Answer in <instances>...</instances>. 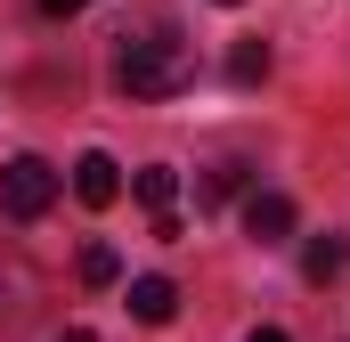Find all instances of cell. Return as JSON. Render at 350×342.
<instances>
[{
  "mask_svg": "<svg viewBox=\"0 0 350 342\" xmlns=\"http://www.w3.org/2000/svg\"><path fill=\"white\" fill-rule=\"evenodd\" d=\"M114 82L131 90V98H179V90L196 82V49L179 41L172 25L122 33V49H114Z\"/></svg>",
  "mask_w": 350,
  "mask_h": 342,
  "instance_id": "1",
  "label": "cell"
},
{
  "mask_svg": "<svg viewBox=\"0 0 350 342\" xmlns=\"http://www.w3.org/2000/svg\"><path fill=\"white\" fill-rule=\"evenodd\" d=\"M57 204V171L41 163V155H16V163L0 171V212L8 220H41Z\"/></svg>",
  "mask_w": 350,
  "mask_h": 342,
  "instance_id": "2",
  "label": "cell"
},
{
  "mask_svg": "<svg viewBox=\"0 0 350 342\" xmlns=\"http://www.w3.org/2000/svg\"><path fill=\"white\" fill-rule=\"evenodd\" d=\"M74 196H82L90 212H106V204H114V196H122V163H114V155H98V147H90L82 163H74Z\"/></svg>",
  "mask_w": 350,
  "mask_h": 342,
  "instance_id": "3",
  "label": "cell"
},
{
  "mask_svg": "<svg viewBox=\"0 0 350 342\" xmlns=\"http://www.w3.org/2000/svg\"><path fill=\"white\" fill-rule=\"evenodd\" d=\"M245 228H253L261 245L293 237V196H277V187H253V196H245Z\"/></svg>",
  "mask_w": 350,
  "mask_h": 342,
  "instance_id": "4",
  "label": "cell"
},
{
  "mask_svg": "<svg viewBox=\"0 0 350 342\" xmlns=\"http://www.w3.org/2000/svg\"><path fill=\"white\" fill-rule=\"evenodd\" d=\"M172 310H179L172 277H131V318H139V326H172Z\"/></svg>",
  "mask_w": 350,
  "mask_h": 342,
  "instance_id": "5",
  "label": "cell"
},
{
  "mask_svg": "<svg viewBox=\"0 0 350 342\" xmlns=\"http://www.w3.org/2000/svg\"><path fill=\"white\" fill-rule=\"evenodd\" d=\"M131 196H139L155 220H172V204H179V171H172V163H147L139 179H131Z\"/></svg>",
  "mask_w": 350,
  "mask_h": 342,
  "instance_id": "6",
  "label": "cell"
},
{
  "mask_svg": "<svg viewBox=\"0 0 350 342\" xmlns=\"http://www.w3.org/2000/svg\"><path fill=\"white\" fill-rule=\"evenodd\" d=\"M342 269H350V245L334 237V228L301 245V277H310V285H326V277H342Z\"/></svg>",
  "mask_w": 350,
  "mask_h": 342,
  "instance_id": "7",
  "label": "cell"
},
{
  "mask_svg": "<svg viewBox=\"0 0 350 342\" xmlns=\"http://www.w3.org/2000/svg\"><path fill=\"white\" fill-rule=\"evenodd\" d=\"M122 277V253L114 245H82V285H114Z\"/></svg>",
  "mask_w": 350,
  "mask_h": 342,
  "instance_id": "8",
  "label": "cell"
},
{
  "mask_svg": "<svg viewBox=\"0 0 350 342\" xmlns=\"http://www.w3.org/2000/svg\"><path fill=\"white\" fill-rule=\"evenodd\" d=\"M228 74H237V82H261L269 74V41H237V49H228Z\"/></svg>",
  "mask_w": 350,
  "mask_h": 342,
  "instance_id": "9",
  "label": "cell"
},
{
  "mask_svg": "<svg viewBox=\"0 0 350 342\" xmlns=\"http://www.w3.org/2000/svg\"><path fill=\"white\" fill-rule=\"evenodd\" d=\"M237 187H245V163H212L204 171V204H228Z\"/></svg>",
  "mask_w": 350,
  "mask_h": 342,
  "instance_id": "10",
  "label": "cell"
},
{
  "mask_svg": "<svg viewBox=\"0 0 350 342\" xmlns=\"http://www.w3.org/2000/svg\"><path fill=\"white\" fill-rule=\"evenodd\" d=\"M41 8H49V16H74V8H90V0H41Z\"/></svg>",
  "mask_w": 350,
  "mask_h": 342,
  "instance_id": "11",
  "label": "cell"
},
{
  "mask_svg": "<svg viewBox=\"0 0 350 342\" xmlns=\"http://www.w3.org/2000/svg\"><path fill=\"white\" fill-rule=\"evenodd\" d=\"M245 342H285V334H277V326H253V334H245Z\"/></svg>",
  "mask_w": 350,
  "mask_h": 342,
  "instance_id": "12",
  "label": "cell"
},
{
  "mask_svg": "<svg viewBox=\"0 0 350 342\" xmlns=\"http://www.w3.org/2000/svg\"><path fill=\"white\" fill-rule=\"evenodd\" d=\"M57 342H98V334H90V326H74V334H57Z\"/></svg>",
  "mask_w": 350,
  "mask_h": 342,
  "instance_id": "13",
  "label": "cell"
},
{
  "mask_svg": "<svg viewBox=\"0 0 350 342\" xmlns=\"http://www.w3.org/2000/svg\"><path fill=\"white\" fill-rule=\"evenodd\" d=\"M220 8H245V0H220Z\"/></svg>",
  "mask_w": 350,
  "mask_h": 342,
  "instance_id": "14",
  "label": "cell"
}]
</instances>
